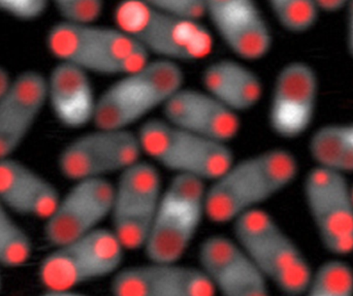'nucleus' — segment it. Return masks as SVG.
I'll return each instance as SVG.
<instances>
[{
  "mask_svg": "<svg viewBox=\"0 0 353 296\" xmlns=\"http://www.w3.org/2000/svg\"><path fill=\"white\" fill-rule=\"evenodd\" d=\"M63 21L97 23L105 8V0H52Z\"/></svg>",
  "mask_w": 353,
  "mask_h": 296,
  "instance_id": "obj_26",
  "label": "nucleus"
},
{
  "mask_svg": "<svg viewBox=\"0 0 353 296\" xmlns=\"http://www.w3.org/2000/svg\"><path fill=\"white\" fill-rule=\"evenodd\" d=\"M110 291L116 296L217 295L201 268L159 262L120 268L112 279Z\"/></svg>",
  "mask_w": 353,
  "mask_h": 296,
  "instance_id": "obj_16",
  "label": "nucleus"
},
{
  "mask_svg": "<svg viewBox=\"0 0 353 296\" xmlns=\"http://www.w3.org/2000/svg\"><path fill=\"white\" fill-rule=\"evenodd\" d=\"M138 134L128 129L97 128L79 136L60 153L58 167L70 181L103 179L141 161Z\"/></svg>",
  "mask_w": 353,
  "mask_h": 296,
  "instance_id": "obj_11",
  "label": "nucleus"
},
{
  "mask_svg": "<svg viewBox=\"0 0 353 296\" xmlns=\"http://www.w3.org/2000/svg\"><path fill=\"white\" fill-rule=\"evenodd\" d=\"M345 45L348 55L353 60V0H350L345 8Z\"/></svg>",
  "mask_w": 353,
  "mask_h": 296,
  "instance_id": "obj_29",
  "label": "nucleus"
},
{
  "mask_svg": "<svg viewBox=\"0 0 353 296\" xmlns=\"http://www.w3.org/2000/svg\"><path fill=\"white\" fill-rule=\"evenodd\" d=\"M306 295L352 296V266L338 258L323 262L313 271Z\"/></svg>",
  "mask_w": 353,
  "mask_h": 296,
  "instance_id": "obj_24",
  "label": "nucleus"
},
{
  "mask_svg": "<svg viewBox=\"0 0 353 296\" xmlns=\"http://www.w3.org/2000/svg\"><path fill=\"white\" fill-rule=\"evenodd\" d=\"M10 76H8V72L4 68H2L0 66V95L3 92L4 89L8 86V83H10Z\"/></svg>",
  "mask_w": 353,
  "mask_h": 296,
  "instance_id": "obj_31",
  "label": "nucleus"
},
{
  "mask_svg": "<svg viewBox=\"0 0 353 296\" xmlns=\"http://www.w3.org/2000/svg\"><path fill=\"white\" fill-rule=\"evenodd\" d=\"M163 119L197 136L228 144L238 136V114L214 98L205 90L182 88L163 107Z\"/></svg>",
  "mask_w": 353,
  "mask_h": 296,
  "instance_id": "obj_17",
  "label": "nucleus"
},
{
  "mask_svg": "<svg viewBox=\"0 0 353 296\" xmlns=\"http://www.w3.org/2000/svg\"><path fill=\"white\" fill-rule=\"evenodd\" d=\"M49 0H0V10L22 21L39 18L48 8Z\"/></svg>",
  "mask_w": 353,
  "mask_h": 296,
  "instance_id": "obj_28",
  "label": "nucleus"
},
{
  "mask_svg": "<svg viewBox=\"0 0 353 296\" xmlns=\"http://www.w3.org/2000/svg\"><path fill=\"white\" fill-rule=\"evenodd\" d=\"M163 192L161 173L152 163L141 160L120 173L110 217L126 251L144 248Z\"/></svg>",
  "mask_w": 353,
  "mask_h": 296,
  "instance_id": "obj_10",
  "label": "nucleus"
},
{
  "mask_svg": "<svg viewBox=\"0 0 353 296\" xmlns=\"http://www.w3.org/2000/svg\"><path fill=\"white\" fill-rule=\"evenodd\" d=\"M352 192H353V185L352 186Z\"/></svg>",
  "mask_w": 353,
  "mask_h": 296,
  "instance_id": "obj_32",
  "label": "nucleus"
},
{
  "mask_svg": "<svg viewBox=\"0 0 353 296\" xmlns=\"http://www.w3.org/2000/svg\"><path fill=\"white\" fill-rule=\"evenodd\" d=\"M203 90L234 113L254 109L263 95V84L256 72L232 59L212 62L201 74Z\"/></svg>",
  "mask_w": 353,
  "mask_h": 296,
  "instance_id": "obj_21",
  "label": "nucleus"
},
{
  "mask_svg": "<svg viewBox=\"0 0 353 296\" xmlns=\"http://www.w3.org/2000/svg\"><path fill=\"white\" fill-rule=\"evenodd\" d=\"M143 154L175 175L213 182L234 161L228 144L176 127L165 119H150L138 132Z\"/></svg>",
  "mask_w": 353,
  "mask_h": 296,
  "instance_id": "obj_7",
  "label": "nucleus"
},
{
  "mask_svg": "<svg viewBox=\"0 0 353 296\" xmlns=\"http://www.w3.org/2000/svg\"><path fill=\"white\" fill-rule=\"evenodd\" d=\"M299 171L296 157L282 148L234 161L207 188L205 217L215 224L232 223L290 187Z\"/></svg>",
  "mask_w": 353,
  "mask_h": 296,
  "instance_id": "obj_1",
  "label": "nucleus"
},
{
  "mask_svg": "<svg viewBox=\"0 0 353 296\" xmlns=\"http://www.w3.org/2000/svg\"><path fill=\"white\" fill-rule=\"evenodd\" d=\"M47 99L56 119L70 129L93 123L97 98L89 74L60 62L47 78Z\"/></svg>",
  "mask_w": 353,
  "mask_h": 296,
  "instance_id": "obj_20",
  "label": "nucleus"
},
{
  "mask_svg": "<svg viewBox=\"0 0 353 296\" xmlns=\"http://www.w3.org/2000/svg\"><path fill=\"white\" fill-rule=\"evenodd\" d=\"M115 26L149 55L167 61H201L213 53V34L201 21L157 10L142 0H121L114 8Z\"/></svg>",
  "mask_w": 353,
  "mask_h": 296,
  "instance_id": "obj_3",
  "label": "nucleus"
},
{
  "mask_svg": "<svg viewBox=\"0 0 353 296\" xmlns=\"http://www.w3.org/2000/svg\"><path fill=\"white\" fill-rule=\"evenodd\" d=\"M205 17L240 59L259 61L273 47V32L256 0H205Z\"/></svg>",
  "mask_w": 353,
  "mask_h": 296,
  "instance_id": "obj_14",
  "label": "nucleus"
},
{
  "mask_svg": "<svg viewBox=\"0 0 353 296\" xmlns=\"http://www.w3.org/2000/svg\"><path fill=\"white\" fill-rule=\"evenodd\" d=\"M199 268L209 279L216 293L224 296H267L265 280L248 254L234 239L211 235L199 245Z\"/></svg>",
  "mask_w": 353,
  "mask_h": 296,
  "instance_id": "obj_15",
  "label": "nucleus"
},
{
  "mask_svg": "<svg viewBox=\"0 0 353 296\" xmlns=\"http://www.w3.org/2000/svg\"><path fill=\"white\" fill-rule=\"evenodd\" d=\"M114 189L107 178L74 182L45 220L48 243L55 248L99 229L111 216Z\"/></svg>",
  "mask_w": 353,
  "mask_h": 296,
  "instance_id": "obj_13",
  "label": "nucleus"
},
{
  "mask_svg": "<svg viewBox=\"0 0 353 296\" xmlns=\"http://www.w3.org/2000/svg\"><path fill=\"white\" fill-rule=\"evenodd\" d=\"M205 182L175 175L163 192L145 243L149 262H179L194 240L205 217Z\"/></svg>",
  "mask_w": 353,
  "mask_h": 296,
  "instance_id": "obj_8",
  "label": "nucleus"
},
{
  "mask_svg": "<svg viewBox=\"0 0 353 296\" xmlns=\"http://www.w3.org/2000/svg\"><path fill=\"white\" fill-rule=\"evenodd\" d=\"M232 224L234 240L268 282L283 295H306L312 268L294 240L269 213L254 209Z\"/></svg>",
  "mask_w": 353,
  "mask_h": 296,
  "instance_id": "obj_4",
  "label": "nucleus"
},
{
  "mask_svg": "<svg viewBox=\"0 0 353 296\" xmlns=\"http://www.w3.org/2000/svg\"><path fill=\"white\" fill-rule=\"evenodd\" d=\"M305 202L319 241L337 257L353 252V192L345 175L315 165L304 180Z\"/></svg>",
  "mask_w": 353,
  "mask_h": 296,
  "instance_id": "obj_9",
  "label": "nucleus"
},
{
  "mask_svg": "<svg viewBox=\"0 0 353 296\" xmlns=\"http://www.w3.org/2000/svg\"><path fill=\"white\" fill-rule=\"evenodd\" d=\"M267 3L279 26L290 34L310 32L321 14L316 0H267Z\"/></svg>",
  "mask_w": 353,
  "mask_h": 296,
  "instance_id": "obj_23",
  "label": "nucleus"
},
{
  "mask_svg": "<svg viewBox=\"0 0 353 296\" xmlns=\"http://www.w3.org/2000/svg\"><path fill=\"white\" fill-rule=\"evenodd\" d=\"M126 250L112 229H95L57 246L39 266L47 295H80L85 283L114 276L121 268Z\"/></svg>",
  "mask_w": 353,
  "mask_h": 296,
  "instance_id": "obj_6",
  "label": "nucleus"
},
{
  "mask_svg": "<svg viewBox=\"0 0 353 296\" xmlns=\"http://www.w3.org/2000/svg\"><path fill=\"white\" fill-rule=\"evenodd\" d=\"M161 12L181 18L201 21L205 17V0H142Z\"/></svg>",
  "mask_w": 353,
  "mask_h": 296,
  "instance_id": "obj_27",
  "label": "nucleus"
},
{
  "mask_svg": "<svg viewBox=\"0 0 353 296\" xmlns=\"http://www.w3.org/2000/svg\"><path fill=\"white\" fill-rule=\"evenodd\" d=\"M50 53L88 74L122 76L150 60L146 50L118 27L95 23H58L48 32Z\"/></svg>",
  "mask_w": 353,
  "mask_h": 296,
  "instance_id": "obj_2",
  "label": "nucleus"
},
{
  "mask_svg": "<svg viewBox=\"0 0 353 296\" xmlns=\"http://www.w3.org/2000/svg\"><path fill=\"white\" fill-rule=\"evenodd\" d=\"M319 74L310 64L292 61L278 72L270 101L272 131L284 140L301 138L314 121L319 97Z\"/></svg>",
  "mask_w": 353,
  "mask_h": 296,
  "instance_id": "obj_12",
  "label": "nucleus"
},
{
  "mask_svg": "<svg viewBox=\"0 0 353 296\" xmlns=\"http://www.w3.org/2000/svg\"><path fill=\"white\" fill-rule=\"evenodd\" d=\"M47 103V78L39 72L10 81L0 95V159L21 146Z\"/></svg>",
  "mask_w": 353,
  "mask_h": 296,
  "instance_id": "obj_18",
  "label": "nucleus"
},
{
  "mask_svg": "<svg viewBox=\"0 0 353 296\" xmlns=\"http://www.w3.org/2000/svg\"><path fill=\"white\" fill-rule=\"evenodd\" d=\"M59 200L57 189L45 178L10 157L0 159V202L8 211L46 220Z\"/></svg>",
  "mask_w": 353,
  "mask_h": 296,
  "instance_id": "obj_19",
  "label": "nucleus"
},
{
  "mask_svg": "<svg viewBox=\"0 0 353 296\" xmlns=\"http://www.w3.org/2000/svg\"><path fill=\"white\" fill-rule=\"evenodd\" d=\"M319 10L325 14H337L345 10L350 0H316Z\"/></svg>",
  "mask_w": 353,
  "mask_h": 296,
  "instance_id": "obj_30",
  "label": "nucleus"
},
{
  "mask_svg": "<svg viewBox=\"0 0 353 296\" xmlns=\"http://www.w3.org/2000/svg\"><path fill=\"white\" fill-rule=\"evenodd\" d=\"M181 66L167 60H149L144 66L119 76L97 98L93 124L97 128L128 129L184 86Z\"/></svg>",
  "mask_w": 353,
  "mask_h": 296,
  "instance_id": "obj_5",
  "label": "nucleus"
},
{
  "mask_svg": "<svg viewBox=\"0 0 353 296\" xmlns=\"http://www.w3.org/2000/svg\"><path fill=\"white\" fill-rule=\"evenodd\" d=\"M308 151L317 167L345 176L353 173V121L317 128L309 140Z\"/></svg>",
  "mask_w": 353,
  "mask_h": 296,
  "instance_id": "obj_22",
  "label": "nucleus"
},
{
  "mask_svg": "<svg viewBox=\"0 0 353 296\" xmlns=\"http://www.w3.org/2000/svg\"><path fill=\"white\" fill-rule=\"evenodd\" d=\"M352 253H353V252H352Z\"/></svg>",
  "mask_w": 353,
  "mask_h": 296,
  "instance_id": "obj_33",
  "label": "nucleus"
},
{
  "mask_svg": "<svg viewBox=\"0 0 353 296\" xmlns=\"http://www.w3.org/2000/svg\"><path fill=\"white\" fill-rule=\"evenodd\" d=\"M31 253L32 244L28 235L0 202V266L19 268L28 262Z\"/></svg>",
  "mask_w": 353,
  "mask_h": 296,
  "instance_id": "obj_25",
  "label": "nucleus"
}]
</instances>
